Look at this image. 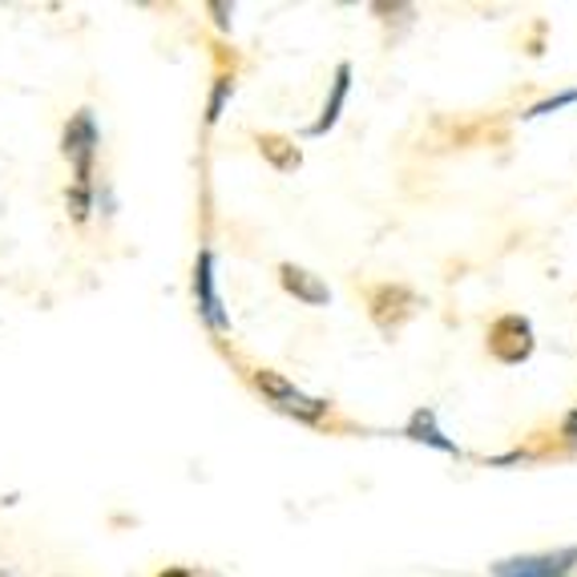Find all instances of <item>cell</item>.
<instances>
[{"label":"cell","instance_id":"7c38bea8","mask_svg":"<svg viewBox=\"0 0 577 577\" xmlns=\"http://www.w3.org/2000/svg\"><path fill=\"white\" fill-rule=\"evenodd\" d=\"M65 202H69V211H73V218H77V223H85V218H89V211H94V190L73 187L65 194Z\"/></svg>","mask_w":577,"mask_h":577},{"label":"cell","instance_id":"3957f363","mask_svg":"<svg viewBox=\"0 0 577 577\" xmlns=\"http://www.w3.org/2000/svg\"><path fill=\"white\" fill-rule=\"evenodd\" d=\"M577 569V545L545 553H517V557H501L489 565L493 577H574Z\"/></svg>","mask_w":577,"mask_h":577},{"label":"cell","instance_id":"2e32d148","mask_svg":"<svg viewBox=\"0 0 577 577\" xmlns=\"http://www.w3.org/2000/svg\"><path fill=\"white\" fill-rule=\"evenodd\" d=\"M0 577H16V574H13V569H0Z\"/></svg>","mask_w":577,"mask_h":577},{"label":"cell","instance_id":"5b68a950","mask_svg":"<svg viewBox=\"0 0 577 577\" xmlns=\"http://www.w3.org/2000/svg\"><path fill=\"white\" fill-rule=\"evenodd\" d=\"M489 351L497 356L501 363H525L533 356V323L525 315H501L493 327H489Z\"/></svg>","mask_w":577,"mask_h":577},{"label":"cell","instance_id":"5bb4252c","mask_svg":"<svg viewBox=\"0 0 577 577\" xmlns=\"http://www.w3.org/2000/svg\"><path fill=\"white\" fill-rule=\"evenodd\" d=\"M211 13H215L218 28H223V33H227V28H230V13H235V9H227V4H211Z\"/></svg>","mask_w":577,"mask_h":577},{"label":"cell","instance_id":"6da1fadb","mask_svg":"<svg viewBox=\"0 0 577 577\" xmlns=\"http://www.w3.org/2000/svg\"><path fill=\"white\" fill-rule=\"evenodd\" d=\"M255 388L267 396V404L275 408V412L299 420V424H320V420L327 417V400H315V396H308V392L299 388V384H291V380L279 376V372L259 368V372H255Z\"/></svg>","mask_w":577,"mask_h":577},{"label":"cell","instance_id":"ba28073f","mask_svg":"<svg viewBox=\"0 0 577 577\" xmlns=\"http://www.w3.org/2000/svg\"><path fill=\"white\" fill-rule=\"evenodd\" d=\"M404 436L417 444H429V448H436V453H448V457H457L460 448L457 441L448 436V432L436 424V412L432 408H420V412H412V420H408V429H404Z\"/></svg>","mask_w":577,"mask_h":577},{"label":"cell","instance_id":"8992f818","mask_svg":"<svg viewBox=\"0 0 577 577\" xmlns=\"http://www.w3.org/2000/svg\"><path fill=\"white\" fill-rule=\"evenodd\" d=\"M279 279H283V287H287L299 303H308V308H327V303H332V287H327L315 271L296 267V263H283Z\"/></svg>","mask_w":577,"mask_h":577},{"label":"cell","instance_id":"7a4b0ae2","mask_svg":"<svg viewBox=\"0 0 577 577\" xmlns=\"http://www.w3.org/2000/svg\"><path fill=\"white\" fill-rule=\"evenodd\" d=\"M97 146H101V134H97L94 109H77V113L69 118L65 134H61V149H65V158L73 161V187L94 190Z\"/></svg>","mask_w":577,"mask_h":577},{"label":"cell","instance_id":"9c48e42d","mask_svg":"<svg viewBox=\"0 0 577 577\" xmlns=\"http://www.w3.org/2000/svg\"><path fill=\"white\" fill-rule=\"evenodd\" d=\"M259 154L275 166V170H283V175H291V170H299V161H303V154H299L296 142H287V137H259Z\"/></svg>","mask_w":577,"mask_h":577},{"label":"cell","instance_id":"30bf717a","mask_svg":"<svg viewBox=\"0 0 577 577\" xmlns=\"http://www.w3.org/2000/svg\"><path fill=\"white\" fill-rule=\"evenodd\" d=\"M235 97V77H215V89H211V101H206V125H218L223 121V109Z\"/></svg>","mask_w":577,"mask_h":577},{"label":"cell","instance_id":"8fae6325","mask_svg":"<svg viewBox=\"0 0 577 577\" xmlns=\"http://www.w3.org/2000/svg\"><path fill=\"white\" fill-rule=\"evenodd\" d=\"M565 106H577V89H565V94L545 97V101H538V106H529V109H525L521 118H525V121L550 118V113H557V109H565Z\"/></svg>","mask_w":577,"mask_h":577},{"label":"cell","instance_id":"9a60e30c","mask_svg":"<svg viewBox=\"0 0 577 577\" xmlns=\"http://www.w3.org/2000/svg\"><path fill=\"white\" fill-rule=\"evenodd\" d=\"M161 577H190V569H166Z\"/></svg>","mask_w":577,"mask_h":577},{"label":"cell","instance_id":"52a82bcc","mask_svg":"<svg viewBox=\"0 0 577 577\" xmlns=\"http://www.w3.org/2000/svg\"><path fill=\"white\" fill-rule=\"evenodd\" d=\"M348 94H351V65L348 61H339L336 65V81H332V97L323 101V113L315 121H311L303 134L308 137H323L332 125L339 121V113H344V106H348Z\"/></svg>","mask_w":577,"mask_h":577},{"label":"cell","instance_id":"277c9868","mask_svg":"<svg viewBox=\"0 0 577 577\" xmlns=\"http://www.w3.org/2000/svg\"><path fill=\"white\" fill-rule=\"evenodd\" d=\"M194 303H199V315L211 332H227L230 315L223 308V296H218V275H215V251L202 247L199 259H194Z\"/></svg>","mask_w":577,"mask_h":577},{"label":"cell","instance_id":"4fadbf2b","mask_svg":"<svg viewBox=\"0 0 577 577\" xmlns=\"http://www.w3.org/2000/svg\"><path fill=\"white\" fill-rule=\"evenodd\" d=\"M562 436H565V444H569V448H577V404H574V412L565 417V424H562Z\"/></svg>","mask_w":577,"mask_h":577}]
</instances>
